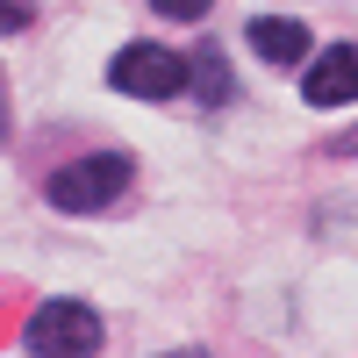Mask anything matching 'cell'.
<instances>
[{
  "label": "cell",
  "instance_id": "obj_1",
  "mask_svg": "<svg viewBox=\"0 0 358 358\" xmlns=\"http://www.w3.org/2000/svg\"><path fill=\"white\" fill-rule=\"evenodd\" d=\"M129 194V158L122 151H101V158H72L50 172V208H65V215H101Z\"/></svg>",
  "mask_w": 358,
  "mask_h": 358
},
{
  "label": "cell",
  "instance_id": "obj_2",
  "mask_svg": "<svg viewBox=\"0 0 358 358\" xmlns=\"http://www.w3.org/2000/svg\"><path fill=\"white\" fill-rule=\"evenodd\" d=\"M108 79L136 101H172V94H187V57L165 43H129V50H115Z\"/></svg>",
  "mask_w": 358,
  "mask_h": 358
},
{
  "label": "cell",
  "instance_id": "obj_3",
  "mask_svg": "<svg viewBox=\"0 0 358 358\" xmlns=\"http://www.w3.org/2000/svg\"><path fill=\"white\" fill-rule=\"evenodd\" d=\"M29 351H101V315L86 308V301H43L36 315H29V330H22Z\"/></svg>",
  "mask_w": 358,
  "mask_h": 358
},
{
  "label": "cell",
  "instance_id": "obj_4",
  "mask_svg": "<svg viewBox=\"0 0 358 358\" xmlns=\"http://www.w3.org/2000/svg\"><path fill=\"white\" fill-rule=\"evenodd\" d=\"M301 94H308L315 108H344V101H358V43L322 50L315 65H308V79H301Z\"/></svg>",
  "mask_w": 358,
  "mask_h": 358
},
{
  "label": "cell",
  "instance_id": "obj_5",
  "mask_svg": "<svg viewBox=\"0 0 358 358\" xmlns=\"http://www.w3.org/2000/svg\"><path fill=\"white\" fill-rule=\"evenodd\" d=\"M251 50L265 57V65H301L308 57V29L287 22V15H258L251 22Z\"/></svg>",
  "mask_w": 358,
  "mask_h": 358
},
{
  "label": "cell",
  "instance_id": "obj_6",
  "mask_svg": "<svg viewBox=\"0 0 358 358\" xmlns=\"http://www.w3.org/2000/svg\"><path fill=\"white\" fill-rule=\"evenodd\" d=\"M187 86L208 101V108H222L236 86H229V65H222V50H194V65H187Z\"/></svg>",
  "mask_w": 358,
  "mask_h": 358
},
{
  "label": "cell",
  "instance_id": "obj_7",
  "mask_svg": "<svg viewBox=\"0 0 358 358\" xmlns=\"http://www.w3.org/2000/svg\"><path fill=\"white\" fill-rule=\"evenodd\" d=\"M151 8H158L165 22H201L208 8H215V0H151Z\"/></svg>",
  "mask_w": 358,
  "mask_h": 358
},
{
  "label": "cell",
  "instance_id": "obj_8",
  "mask_svg": "<svg viewBox=\"0 0 358 358\" xmlns=\"http://www.w3.org/2000/svg\"><path fill=\"white\" fill-rule=\"evenodd\" d=\"M15 29H29V8L22 0H0V36H15Z\"/></svg>",
  "mask_w": 358,
  "mask_h": 358
}]
</instances>
